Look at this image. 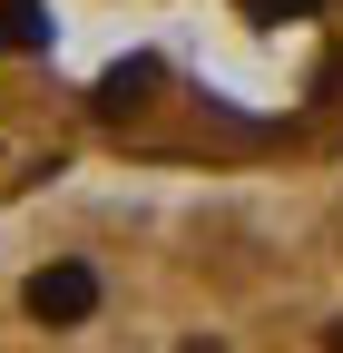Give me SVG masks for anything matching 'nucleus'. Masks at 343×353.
I'll return each mask as SVG.
<instances>
[{
  "instance_id": "1",
  "label": "nucleus",
  "mask_w": 343,
  "mask_h": 353,
  "mask_svg": "<svg viewBox=\"0 0 343 353\" xmlns=\"http://www.w3.org/2000/svg\"><path fill=\"white\" fill-rule=\"evenodd\" d=\"M20 187L343 176V0H0Z\"/></svg>"
},
{
  "instance_id": "2",
  "label": "nucleus",
  "mask_w": 343,
  "mask_h": 353,
  "mask_svg": "<svg viewBox=\"0 0 343 353\" xmlns=\"http://www.w3.org/2000/svg\"><path fill=\"white\" fill-rule=\"evenodd\" d=\"M0 353H343V176L20 196Z\"/></svg>"
},
{
  "instance_id": "3",
  "label": "nucleus",
  "mask_w": 343,
  "mask_h": 353,
  "mask_svg": "<svg viewBox=\"0 0 343 353\" xmlns=\"http://www.w3.org/2000/svg\"><path fill=\"white\" fill-rule=\"evenodd\" d=\"M20 196H30V187H20L10 167H0V245H10V216H20Z\"/></svg>"
}]
</instances>
